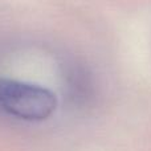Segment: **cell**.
<instances>
[{"mask_svg":"<svg viewBox=\"0 0 151 151\" xmlns=\"http://www.w3.org/2000/svg\"><path fill=\"white\" fill-rule=\"evenodd\" d=\"M57 98L47 88L23 81L0 78V111L28 122H41L53 115Z\"/></svg>","mask_w":151,"mask_h":151,"instance_id":"cell-1","label":"cell"}]
</instances>
